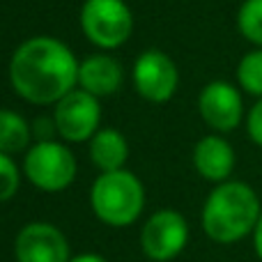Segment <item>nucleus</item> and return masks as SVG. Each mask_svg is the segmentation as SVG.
<instances>
[{"label":"nucleus","instance_id":"obj_1","mask_svg":"<svg viewBox=\"0 0 262 262\" xmlns=\"http://www.w3.org/2000/svg\"><path fill=\"white\" fill-rule=\"evenodd\" d=\"M9 81L16 95L30 104H58L78 83V62L60 39L32 37L14 51Z\"/></svg>","mask_w":262,"mask_h":262},{"label":"nucleus","instance_id":"obj_2","mask_svg":"<svg viewBox=\"0 0 262 262\" xmlns=\"http://www.w3.org/2000/svg\"><path fill=\"white\" fill-rule=\"evenodd\" d=\"M262 214L260 198L244 182H221L203 207V228L209 239L235 244L255 230Z\"/></svg>","mask_w":262,"mask_h":262},{"label":"nucleus","instance_id":"obj_3","mask_svg":"<svg viewBox=\"0 0 262 262\" xmlns=\"http://www.w3.org/2000/svg\"><path fill=\"white\" fill-rule=\"evenodd\" d=\"M92 209L104 223L124 228L140 216L145 205V191L140 180L129 170L101 172L92 184Z\"/></svg>","mask_w":262,"mask_h":262},{"label":"nucleus","instance_id":"obj_4","mask_svg":"<svg viewBox=\"0 0 262 262\" xmlns=\"http://www.w3.org/2000/svg\"><path fill=\"white\" fill-rule=\"evenodd\" d=\"M83 35L99 49H118L134 30V16L124 0H85L81 7Z\"/></svg>","mask_w":262,"mask_h":262},{"label":"nucleus","instance_id":"obj_5","mask_svg":"<svg viewBox=\"0 0 262 262\" xmlns=\"http://www.w3.org/2000/svg\"><path fill=\"white\" fill-rule=\"evenodd\" d=\"M26 177L41 191H62L76 177V159L69 147L55 140H39L32 145L23 161Z\"/></svg>","mask_w":262,"mask_h":262},{"label":"nucleus","instance_id":"obj_6","mask_svg":"<svg viewBox=\"0 0 262 262\" xmlns=\"http://www.w3.org/2000/svg\"><path fill=\"white\" fill-rule=\"evenodd\" d=\"M101 108L97 97L85 90H72L55 104L53 122L58 134L69 143H83L99 131Z\"/></svg>","mask_w":262,"mask_h":262},{"label":"nucleus","instance_id":"obj_7","mask_svg":"<svg viewBox=\"0 0 262 262\" xmlns=\"http://www.w3.org/2000/svg\"><path fill=\"white\" fill-rule=\"evenodd\" d=\"M186 242H189V226L184 216L172 209H161L152 214L140 232V246L145 255L157 262H166L180 255Z\"/></svg>","mask_w":262,"mask_h":262},{"label":"nucleus","instance_id":"obj_8","mask_svg":"<svg viewBox=\"0 0 262 262\" xmlns=\"http://www.w3.org/2000/svg\"><path fill=\"white\" fill-rule=\"evenodd\" d=\"M180 74L177 67L166 53L149 49L136 60L134 64V85L143 99L152 104H163L177 90Z\"/></svg>","mask_w":262,"mask_h":262},{"label":"nucleus","instance_id":"obj_9","mask_svg":"<svg viewBox=\"0 0 262 262\" xmlns=\"http://www.w3.org/2000/svg\"><path fill=\"white\" fill-rule=\"evenodd\" d=\"M198 111L205 124L221 134L237 129L244 118V104H242L239 90L226 81L207 83L200 90Z\"/></svg>","mask_w":262,"mask_h":262},{"label":"nucleus","instance_id":"obj_10","mask_svg":"<svg viewBox=\"0 0 262 262\" xmlns=\"http://www.w3.org/2000/svg\"><path fill=\"white\" fill-rule=\"evenodd\" d=\"M18 262H69V244L51 223H28L16 237Z\"/></svg>","mask_w":262,"mask_h":262},{"label":"nucleus","instance_id":"obj_11","mask_svg":"<svg viewBox=\"0 0 262 262\" xmlns=\"http://www.w3.org/2000/svg\"><path fill=\"white\" fill-rule=\"evenodd\" d=\"M193 166L205 180L228 182L235 168V149L221 136H205L193 149Z\"/></svg>","mask_w":262,"mask_h":262},{"label":"nucleus","instance_id":"obj_12","mask_svg":"<svg viewBox=\"0 0 262 262\" xmlns=\"http://www.w3.org/2000/svg\"><path fill=\"white\" fill-rule=\"evenodd\" d=\"M122 67L111 55H90L78 64V85L92 97H108L120 90Z\"/></svg>","mask_w":262,"mask_h":262},{"label":"nucleus","instance_id":"obj_13","mask_svg":"<svg viewBox=\"0 0 262 262\" xmlns=\"http://www.w3.org/2000/svg\"><path fill=\"white\" fill-rule=\"evenodd\" d=\"M90 157L92 163L101 172L122 170L129 157V145L124 136L115 129H99L90 140Z\"/></svg>","mask_w":262,"mask_h":262},{"label":"nucleus","instance_id":"obj_14","mask_svg":"<svg viewBox=\"0 0 262 262\" xmlns=\"http://www.w3.org/2000/svg\"><path fill=\"white\" fill-rule=\"evenodd\" d=\"M30 143V127L14 111L0 108V152L16 154Z\"/></svg>","mask_w":262,"mask_h":262},{"label":"nucleus","instance_id":"obj_15","mask_svg":"<svg viewBox=\"0 0 262 262\" xmlns=\"http://www.w3.org/2000/svg\"><path fill=\"white\" fill-rule=\"evenodd\" d=\"M237 81L242 90L262 99V49L246 53L237 64Z\"/></svg>","mask_w":262,"mask_h":262},{"label":"nucleus","instance_id":"obj_16","mask_svg":"<svg viewBox=\"0 0 262 262\" xmlns=\"http://www.w3.org/2000/svg\"><path fill=\"white\" fill-rule=\"evenodd\" d=\"M237 28L242 37L262 49V0H244L237 12Z\"/></svg>","mask_w":262,"mask_h":262},{"label":"nucleus","instance_id":"obj_17","mask_svg":"<svg viewBox=\"0 0 262 262\" xmlns=\"http://www.w3.org/2000/svg\"><path fill=\"white\" fill-rule=\"evenodd\" d=\"M18 191V168L9 154L0 152V203L9 200Z\"/></svg>","mask_w":262,"mask_h":262},{"label":"nucleus","instance_id":"obj_18","mask_svg":"<svg viewBox=\"0 0 262 262\" xmlns=\"http://www.w3.org/2000/svg\"><path fill=\"white\" fill-rule=\"evenodd\" d=\"M246 131H249L251 140H253L258 147H262V99L255 101V106L249 111V118H246Z\"/></svg>","mask_w":262,"mask_h":262},{"label":"nucleus","instance_id":"obj_19","mask_svg":"<svg viewBox=\"0 0 262 262\" xmlns=\"http://www.w3.org/2000/svg\"><path fill=\"white\" fill-rule=\"evenodd\" d=\"M35 131L37 136H39V140H51V134H53V131H58L55 129V122L53 120H49V118H39L35 122Z\"/></svg>","mask_w":262,"mask_h":262},{"label":"nucleus","instance_id":"obj_20","mask_svg":"<svg viewBox=\"0 0 262 262\" xmlns=\"http://www.w3.org/2000/svg\"><path fill=\"white\" fill-rule=\"evenodd\" d=\"M253 246H255V253H258V258L262 260V214L258 219V226H255L253 230Z\"/></svg>","mask_w":262,"mask_h":262},{"label":"nucleus","instance_id":"obj_21","mask_svg":"<svg viewBox=\"0 0 262 262\" xmlns=\"http://www.w3.org/2000/svg\"><path fill=\"white\" fill-rule=\"evenodd\" d=\"M69 262H108V260L101 258V255H97V253H83V255H76V258H72Z\"/></svg>","mask_w":262,"mask_h":262}]
</instances>
